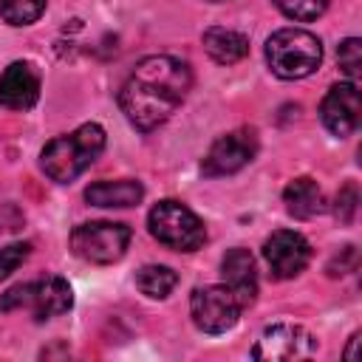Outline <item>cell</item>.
I'll return each mask as SVG.
<instances>
[{"mask_svg":"<svg viewBox=\"0 0 362 362\" xmlns=\"http://www.w3.org/2000/svg\"><path fill=\"white\" fill-rule=\"evenodd\" d=\"M356 204H359L356 184H345V187L339 189V195H337V206H334L337 221H339V223H351L354 215H356Z\"/></svg>","mask_w":362,"mask_h":362,"instance_id":"cell-22","label":"cell"},{"mask_svg":"<svg viewBox=\"0 0 362 362\" xmlns=\"http://www.w3.org/2000/svg\"><path fill=\"white\" fill-rule=\"evenodd\" d=\"M240 311V303L226 286H201L189 297L192 322L204 334H226L229 328H235Z\"/></svg>","mask_w":362,"mask_h":362,"instance_id":"cell-7","label":"cell"},{"mask_svg":"<svg viewBox=\"0 0 362 362\" xmlns=\"http://www.w3.org/2000/svg\"><path fill=\"white\" fill-rule=\"evenodd\" d=\"M339 68L345 71V76L351 82L359 79V68H362V42L356 37H348L339 45Z\"/></svg>","mask_w":362,"mask_h":362,"instance_id":"cell-20","label":"cell"},{"mask_svg":"<svg viewBox=\"0 0 362 362\" xmlns=\"http://www.w3.org/2000/svg\"><path fill=\"white\" fill-rule=\"evenodd\" d=\"M274 6L297 23H308V20H317L328 8V0H274Z\"/></svg>","mask_w":362,"mask_h":362,"instance_id":"cell-19","label":"cell"},{"mask_svg":"<svg viewBox=\"0 0 362 362\" xmlns=\"http://www.w3.org/2000/svg\"><path fill=\"white\" fill-rule=\"evenodd\" d=\"M28 252H31V243H8L6 249H0V280H6L11 272H17L23 263H25V257H28Z\"/></svg>","mask_w":362,"mask_h":362,"instance_id":"cell-21","label":"cell"},{"mask_svg":"<svg viewBox=\"0 0 362 362\" xmlns=\"http://www.w3.org/2000/svg\"><path fill=\"white\" fill-rule=\"evenodd\" d=\"M130 243V226L124 223H113V221H90V223H79L71 232V249L76 257H82L85 263H96V266H107L124 257Z\"/></svg>","mask_w":362,"mask_h":362,"instance_id":"cell-6","label":"cell"},{"mask_svg":"<svg viewBox=\"0 0 362 362\" xmlns=\"http://www.w3.org/2000/svg\"><path fill=\"white\" fill-rule=\"evenodd\" d=\"M255 153H257V136H255V130H246V127L243 130H232V133L221 136L209 147V153L201 161V170L209 178L232 175V173L243 170L255 158Z\"/></svg>","mask_w":362,"mask_h":362,"instance_id":"cell-9","label":"cell"},{"mask_svg":"<svg viewBox=\"0 0 362 362\" xmlns=\"http://www.w3.org/2000/svg\"><path fill=\"white\" fill-rule=\"evenodd\" d=\"M317 351V339L294 322H274L263 328L260 339L252 348V356L260 362H294L308 359Z\"/></svg>","mask_w":362,"mask_h":362,"instance_id":"cell-8","label":"cell"},{"mask_svg":"<svg viewBox=\"0 0 362 362\" xmlns=\"http://www.w3.org/2000/svg\"><path fill=\"white\" fill-rule=\"evenodd\" d=\"M356 342H359V334H354V337H351V345H348V351H345V356H348V359H356Z\"/></svg>","mask_w":362,"mask_h":362,"instance_id":"cell-24","label":"cell"},{"mask_svg":"<svg viewBox=\"0 0 362 362\" xmlns=\"http://www.w3.org/2000/svg\"><path fill=\"white\" fill-rule=\"evenodd\" d=\"M71 305H74V291H71L68 280H62L57 274H45V277L11 286L0 297V311L28 308L34 314V320H40V322L71 311Z\"/></svg>","mask_w":362,"mask_h":362,"instance_id":"cell-4","label":"cell"},{"mask_svg":"<svg viewBox=\"0 0 362 362\" xmlns=\"http://www.w3.org/2000/svg\"><path fill=\"white\" fill-rule=\"evenodd\" d=\"M356 269V246H345L342 249V257L337 255L334 263H328V274L337 277V274H348Z\"/></svg>","mask_w":362,"mask_h":362,"instance_id":"cell-23","label":"cell"},{"mask_svg":"<svg viewBox=\"0 0 362 362\" xmlns=\"http://www.w3.org/2000/svg\"><path fill=\"white\" fill-rule=\"evenodd\" d=\"M221 274H223V286L235 294V300L240 303V308L252 305L257 297V269H255V257L249 249H229L221 260Z\"/></svg>","mask_w":362,"mask_h":362,"instance_id":"cell-12","label":"cell"},{"mask_svg":"<svg viewBox=\"0 0 362 362\" xmlns=\"http://www.w3.org/2000/svg\"><path fill=\"white\" fill-rule=\"evenodd\" d=\"M263 257H266L269 274L274 280H288V277H297L308 266L311 246L300 232L277 229V232H272V238H266Z\"/></svg>","mask_w":362,"mask_h":362,"instance_id":"cell-10","label":"cell"},{"mask_svg":"<svg viewBox=\"0 0 362 362\" xmlns=\"http://www.w3.org/2000/svg\"><path fill=\"white\" fill-rule=\"evenodd\" d=\"M136 286L141 294H147L153 300H164L178 286V274L170 266H144L136 274Z\"/></svg>","mask_w":362,"mask_h":362,"instance_id":"cell-17","label":"cell"},{"mask_svg":"<svg viewBox=\"0 0 362 362\" xmlns=\"http://www.w3.org/2000/svg\"><path fill=\"white\" fill-rule=\"evenodd\" d=\"M283 201H286V209L288 215L300 218V221H308V218H317L320 212H325V192L322 187L303 175V178H294L286 189H283Z\"/></svg>","mask_w":362,"mask_h":362,"instance_id":"cell-14","label":"cell"},{"mask_svg":"<svg viewBox=\"0 0 362 362\" xmlns=\"http://www.w3.org/2000/svg\"><path fill=\"white\" fill-rule=\"evenodd\" d=\"M45 11V0H0V17L8 25H31Z\"/></svg>","mask_w":362,"mask_h":362,"instance_id":"cell-18","label":"cell"},{"mask_svg":"<svg viewBox=\"0 0 362 362\" xmlns=\"http://www.w3.org/2000/svg\"><path fill=\"white\" fill-rule=\"evenodd\" d=\"M266 62L280 79H303L322 62V42L305 28H280L266 40Z\"/></svg>","mask_w":362,"mask_h":362,"instance_id":"cell-3","label":"cell"},{"mask_svg":"<svg viewBox=\"0 0 362 362\" xmlns=\"http://www.w3.org/2000/svg\"><path fill=\"white\" fill-rule=\"evenodd\" d=\"M147 223H150V235L175 252H195L206 240V229L201 218L181 201H170V198L158 201L150 209Z\"/></svg>","mask_w":362,"mask_h":362,"instance_id":"cell-5","label":"cell"},{"mask_svg":"<svg viewBox=\"0 0 362 362\" xmlns=\"http://www.w3.org/2000/svg\"><path fill=\"white\" fill-rule=\"evenodd\" d=\"M320 116H322V124L334 136H339V139L351 136L359 127V119H362V99H359L356 82H339V85H334L325 93V99H322Z\"/></svg>","mask_w":362,"mask_h":362,"instance_id":"cell-11","label":"cell"},{"mask_svg":"<svg viewBox=\"0 0 362 362\" xmlns=\"http://www.w3.org/2000/svg\"><path fill=\"white\" fill-rule=\"evenodd\" d=\"M105 150V130L96 122L79 124L68 136L51 139L40 153L42 173L57 184H71L76 175H82L96 156Z\"/></svg>","mask_w":362,"mask_h":362,"instance_id":"cell-2","label":"cell"},{"mask_svg":"<svg viewBox=\"0 0 362 362\" xmlns=\"http://www.w3.org/2000/svg\"><path fill=\"white\" fill-rule=\"evenodd\" d=\"M40 99V76L31 62H11L0 74V105L11 110H28Z\"/></svg>","mask_w":362,"mask_h":362,"instance_id":"cell-13","label":"cell"},{"mask_svg":"<svg viewBox=\"0 0 362 362\" xmlns=\"http://www.w3.org/2000/svg\"><path fill=\"white\" fill-rule=\"evenodd\" d=\"M144 198V187L139 181H96L85 189V201L93 206H133Z\"/></svg>","mask_w":362,"mask_h":362,"instance_id":"cell-16","label":"cell"},{"mask_svg":"<svg viewBox=\"0 0 362 362\" xmlns=\"http://www.w3.org/2000/svg\"><path fill=\"white\" fill-rule=\"evenodd\" d=\"M192 88V71L187 62L153 54L136 62L119 90V107L136 130H156L187 99Z\"/></svg>","mask_w":362,"mask_h":362,"instance_id":"cell-1","label":"cell"},{"mask_svg":"<svg viewBox=\"0 0 362 362\" xmlns=\"http://www.w3.org/2000/svg\"><path fill=\"white\" fill-rule=\"evenodd\" d=\"M204 51L218 62V65H232L240 62L249 54V37L232 28H206L204 31Z\"/></svg>","mask_w":362,"mask_h":362,"instance_id":"cell-15","label":"cell"}]
</instances>
